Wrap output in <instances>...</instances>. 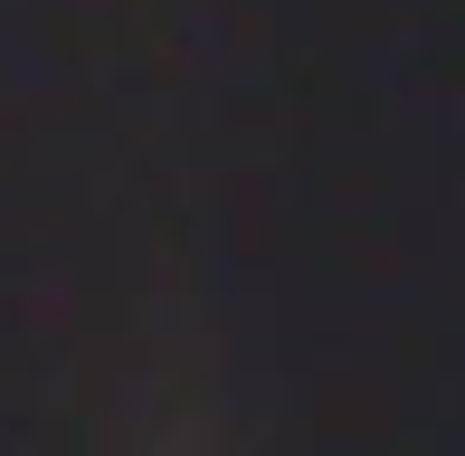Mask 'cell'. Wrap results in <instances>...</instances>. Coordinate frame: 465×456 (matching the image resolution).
<instances>
[{"instance_id":"cell-1","label":"cell","mask_w":465,"mask_h":456,"mask_svg":"<svg viewBox=\"0 0 465 456\" xmlns=\"http://www.w3.org/2000/svg\"><path fill=\"white\" fill-rule=\"evenodd\" d=\"M190 400V0H0V438Z\"/></svg>"}]
</instances>
